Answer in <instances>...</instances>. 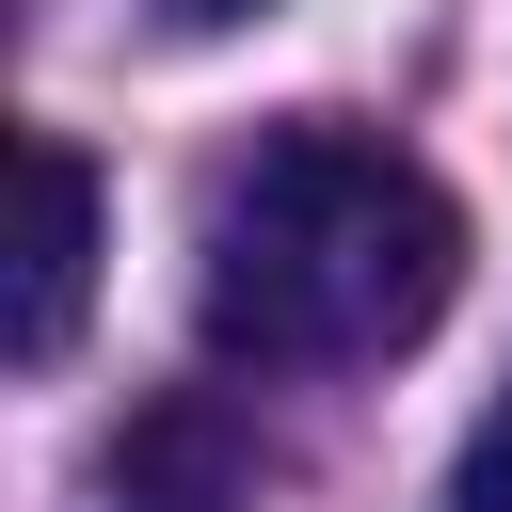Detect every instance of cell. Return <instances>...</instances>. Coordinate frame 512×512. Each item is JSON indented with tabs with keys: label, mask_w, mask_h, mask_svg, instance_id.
<instances>
[{
	"label": "cell",
	"mask_w": 512,
	"mask_h": 512,
	"mask_svg": "<svg viewBox=\"0 0 512 512\" xmlns=\"http://www.w3.org/2000/svg\"><path fill=\"white\" fill-rule=\"evenodd\" d=\"M80 304H96V160L32 128L16 144V368H64Z\"/></svg>",
	"instance_id": "obj_2"
},
{
	"label": "cell",
	"mask_w": 512,
	"mask_h": 512,
	"mask_svg": "<svg viewBox=\"0 0 512 512\" xmlns=\"http://www.w3.org/2000/svg\"><path fill=\"white\" fill-rule=\"evenodd\" d=\"M464 288V208L432 160L384 128H272L208 192V352L240 368H384L448 320Z\"/></svg>",
	"instance_id": "obj_1"
},
{
	"label": "cell",
	"mask_w": 512,
	"mask_h": 512,
	"mask_svg": "<svg viewBox=\"0 0 512 512\" xmlns=\"http://www.w3.org/2000/svg\"><path fill=\"white\" fill-rule=\"evenodd\" d=\"M448 512H512V400L464 432V480H448Z\"/></svg>",
	"instance_id": "obj_4"
},
{
	"label": "cell",
	"mask_w": 512,
	"mask_h": 512,
	"mask_svg": "<svg viewBox=\"0 0 512 512\" xmlns=\"http://www.w3.org/2000/svg\"><path fill=\"white\" fill-rule=\"evenodd\" d=\"M176 32H240V16H272V0H160Z\"/></svg>",
	"instance_id": "obj_5"
},
{
	"label": "cell",
	"mask_w": 512,
	"mask_h": 512,
	"mask_svg": "<svg viewBox=\"0 0 512 512\" xmlns=\"http://www.w3.org/2000/svg\"><path fill=\"white\" fill-rule=\"evenodd\" d=\"M112 480H128V496H144V512H208V496H224V480H240V464H224V448H208V416H160V432H144V448H128V464H112Z\"/></svg>",
	"instance_id": "obj_3"
}]
</instances>
